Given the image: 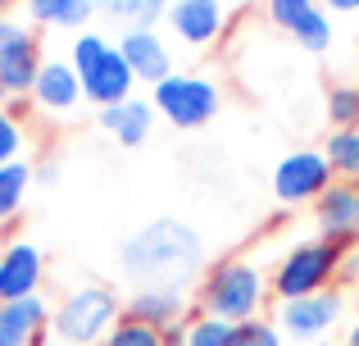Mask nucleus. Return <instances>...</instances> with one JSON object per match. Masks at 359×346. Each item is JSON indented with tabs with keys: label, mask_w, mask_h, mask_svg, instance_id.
Here are the masks:
<instances>
[{
	"label": "nucleus",
	"mask_w": 359,
	"mask_h": 346,
	"mask_svg": "<svg viewBox=\"0 0 359 346\" xmlns=\"http://www.w3.org/2000/svg\"><path fill=\"white\" fill-rule=\"evenodd\" d=\"M123 274L137 283V292H177L182 296L205 274V241L182 219H150L137 228L118 251Z\"/></svg>",
	"instance_id": "f257e3e1"
},
{
	"label": "nucleus",
	"mask_w": 359,
	"mask_h": 346,
	"mask_svg": "<svg viewBox=\"0 0 359 346\" xmlns=\"http://www.w3.org/2000/svg\"><path fill=\"white\" fill-rule=\"evenodd\" d=\"M264 292H269V278H264V269L255 260H245V255L219 260L210 269V278L201 283V314H214L223 324L259 319Z\"/></svg>",
	"instance_id": "f03ea898"
},
{
	"label": "nucleus",
	"mask_w": 359,
	"mask_h": 346,
	"mask_svg": "<svg viewBox=\"0 0 359 346\" xmlns=\"http://www.w3.org/2000/svg\"><path fill=\"white\" fill-rule=\"evenodd\" d=\"M73 69H78V82H82V96L96 100L100 109L109 105H123V100H132V87H137V78H132L128 60H123V51L114 41H105L100 32H82L78 41H73Z\"/></svg>",
	"instance_id": "7ed1b4c3"
},
{
	"label": "nucleus",
	"mask_w": 359,
	"mask_h": 346,
	"mask_svg": "<svg viewBox=\"0 0 359 346\" xmlns=\"http://www.w3.org/2000/svg\"><path fill=\"white\" fill-rule=\"evenodd\" d=\"M118 319H123L118 296L100 283H87V287H73L50 310V333L64 346H100L114 333Z\"/></svg>",
	"instance_id": "20e7f679"
},
{
	"label": "nucleus",
	"mask_w": 359,
	"mask_h": 346,
	"mask_svg": "<svg viewBox=\"0 0 359 346\" xmlns=\"http://www.w3.org/2000/svg\"><path fill=\"white\" fill-rule=\"evenodd\" d=\"M337 269H341V246H337V241H323V237H309V241H296V246L282 255V265L273 269L269 287L278 292V301H300V296L327 292Z\"/></svg>",
	"instance_id": "39448f33"
},
{
	"label": "nucleus",
	"mask_w": 359,
	"mask_h": 346,
	"mask_svg": "<svg viewBox=\"0 0 359 346\" xmlns=\"http://www.w3.org/2000/svg\"><path fill=\"white\" fill-rule=\"evenodd\" d=\"M223 105L219 82L201 73H168L155 87V114H164L173 128H205Z\"/></svg>",
	"instance_id": "423d86ee"
},
{
	"label": "nucleus",
	"mask_w": 359,
	"mask_h": 346,
	"mask_svg": "<svg viewBox=\"0 0 359 346\" xmlns=\"http://www.w3.org/2000/svg\"><path fill=\"white\" fill-rule=\"evenodd\" d=\"M332 182H337V173H332V164H327L323 151H291V155H282L278 169H273V196H278L282 205H309Z\"/></svg>",
	"instance_id": "0eeeda50"
},
{
	"label": "nucleus",
	"mask_w": 359,
	"mask_h": 346,
	"mask_svg": "<svg viewBox=\"0 0 359 346\" xmlns=\"http://www.w3.org/2000/svg\"><path fill=\"white\" fill-rule=\"evenodd\" d=\"M337 319H341V292H332V287L278 305V328H282V338H291V342L327 338V333L337 328Z\"/></svg>",
	"instance_id": "6e6552de"
},
{
	"label": "nucleus",
	"mask_w": 359,
	"mask_h": 346,
	"mask_svg": "<svg viewBox=\"0 0 359 346\" xmlns=\"http://www.w3.org/2000/svg\"><path fill=\"white\" fill-rule=\"evenodd\" d=\"M314 223H318V237L323 241H337V246L355 241V232H359V182H341L337 178L314 201Z\"/></svg>",
	"instance_id": "1a4fd4ad"
},
{
	"label": "nucleus",
	"mask_w": 359,
	"mask_h": 346,
	"mask_svg": "<svg viewBox=\"0 0 359 346\" xmlns=\"http://www.w3.org/2000/svg\"><path fill=\"white\" fill-rule=\"evenodd\" d=\"M118 51H123V60H128V69H132L137 82L159 87V82L173 73V51H168V41L155 27H128V32L118 36Z\"/></svg>",
	"instance_id": "9d476101"
},
{
	"label": "nucleus",
	"mask_w": 359,
	"mask_h": 346,
	"mask_svg": "<svg viewBox=\"0 0 359 346\" xmlns=\"http://www.w3.org/2000/svg\"><path fill=\"white\" fill-rule=\"evenodd\" d=\"M46 260L32 241H9L0 255V301H27L41 292Z\"/></svg>",
	"instance_id": "9b49d317"
},
{
	"label": "nucleus",
	"mask_w": 359,
	"mask_h": 346,
	"mask_svg": "<svg viewBox=\"0 0 359 346\" xmlns=\"http://www.w3.org/2000/svg\"><path fill=\"white\" fill-rule=\"evenodd\" d=\"M223 5L219 0H173L164 14V23L173 27V36H182L187 46H210L223 32Z\"/></svg>",
	"instance_id": "f8f14e48"
},
{
	"label": "nucleus",
	"mask_w": 359,
	"mask_h": 346,
	"mask_svg": "<svg viewBox=\"0 0 359 346\" xmlns=\"http://www.w3.org/2000/svg\"><path fill=\"white\" fill-rule=\"evenodd\" d=\"M32 100L46 114H73L78 100H82L78 69H73L69 60H41V73H36V82H32Z\"/></svg>",
	"instance_id": "ddd939ff"
},
{
	"label": "nucleus",
	"mask_w": 359,
	"mask_h": 346,
	"mask_svg": "<svg viewBox=\"0 0 359 346\" xmlns=\"http://www.w3.org/2000/svg\"><path fill=\"white\" fill-rule=\"evenodd\" d=\"M50 324V305L41 301V292L27 301H0V346H32L46 338Z\"/></svg>",
	"instance_id": "4468645a"
},
{
	"label": "nucleus",
	"mask_w": 359,
	"mask_h": 346,
	"mask_svg": "<svg viewBox=\"0 0 359 346\" xmlns=\"http://www.w3.org/2000/svg\"><path fill=\"white\" fill-rule=\"evenodd\" d=\"M150 124H155V105H150V100H137V96L123 100V105L100 109V128H109L118 146H141L150 137Z\"/></svg>",
	"instance_id": "2eb2a0df"
},
{
	"label": "nucleus",
	"mask_w": 359,
	"mask_h": 346,
	"mask_svg": "<svg viewBox=\"0 0 359 346\" xmlns=\"http://www.w3.org/2000/svg\"><path fill=\"white\" fill-rule=\"evenodd\" d=\"M123 319H137V324H146V328L164 333V328H173V324L187 319V305H182L177 292H137L123 305Z\"/></svg>",
	"instance_id": "dca6fc26"
},
{
	"label": "nucleus",
	"mask_w": 359,
	"mask_h": 346,
	"mask_svg": "<svg viewBox=\"0 0 359 346\" xmlns=\"http://www.w3.org/2000/svg\"><path fill=\"white\" fill-rule=\"evenodd\" d=\"M91 5H96L109 23H118L123 32H128V27H155L159 18L168 14L173 0H91Z\"/></svg>",
	"instance_id": "f3484780"
},
{
	"label": "nucleus",
	"mask_w": 359,
	"mask_h": 346,
	"mask_svg": "<svg viewBox=\"0 0 359 346\" xmlns=\"http://www.w3.org/2000/svg\"><path fill=\"white\" fill-rule=\"evenodd\" d=\"M323 155H327V164H332V173L341 178V182H359V128H337V133H327Z\"/></svg>",
	"instance_id": "a211bd4d"
},
{
	"label": "nucleus",
	"mask_w": 359,
	"mask_h": 346,
	"mask_svg": "<svg viewBox=\"0 0 359 346\" xmlns=\"http://www.w3.org/2000/svg\"><path fill=\"white\" fill-rule=\"evenodd\" d=\"M36 73H41V55H36V41L23 46V51L0 55V87L5 91H32Z\"/></svg>",
	"instance_id": "6ab92c4d"
},
{
	"label": "nucleus",
	"mask_w": 359,
	"mask_h": 346,
	"mask_svg": "<svg viewBox=\"0 0 359 346\" xmlns=\"http://www.w3.org/2000/svg\"><path fill=\"white\" fill-rule=\"evenodd\" d=\"M27 14H32L36 23L82 27L91 14H96V5H91V0H27Z\"/></svg>",
	"instance_id": "aec40b11"
},
{
	"label": "nucleus",
	"mask_w": 359,
	"mask_h": 346,
	"mask_svg": "<svg viewBox=\"0 0 359 346\" xmlns=\"http://www.w3.org/2000/svg\"><path fill=\"white\" fill-rule=\"evenodd\" d=\"M27 182H32V169H27L23 160L14 164H0V223H9L18 214V205H23V192Z\"/></svg>",
	"instance_id": "412c9836"
},
{
	"label": "nucleus",
	"mask_w": 359,
	"mask_h": 346,
	"mask_svg": "<svg viewBox=\"0 0 359 346\" xmlns=\"http://www.w3.org/2000/svg\"><path fill=\"white\" fill-rule=\"evenodd\" d=\"M237 324H223L214 314H191L187 319V346H232Z\"/></svg>",
	"instance_id": "4be33fe9"
},
{
	"label": "nucleus",
	"mask_w": 359,
	"mask_h": 346,
	"mask_svg": "<svg viewBox=\"0 0 359 346\" xmlns=\"http://www.w3.org/2000/svg\"><path fill=\"white\" fill-rule=\"evenodd\" d=\"M291 36H296V46H300V51H309V55L332 51V18H327V9H314V14H309Z\"/></svg>",
	"instance_id": "5701e85b"
},
{
	"label": "nucleus",
	"mask_w": 359,
	"mask_h": 346,
	"mask_svg": "<svg viewBox=\"0 0 359 346\" xmlns=\"http://www.w3.org/2000/svg\"><path fill=\"white\" fill-rule=\"evenodd\" d=\"M327 119L337 128H359V87L355 82H337L327 91Z\"/></svg>",
	"instance_id": "b1692460"
},
{
	"label": "nucleus",
	"mask_w": 359,
	"mask_h": 346,
	"mask_svg": "<svg viewBox=\"0 0 359 346\" xmlns=\"http://www.w3.org/2000/svg\"><path fill=\"white\" fill-rule=\"evenodd\" d=\"M314 9H318V0H269V18H273V27H282V32H296Z\"/></svg>",
	"instance_id": "393cba45"
},
{
	"label": "nucleus",
	"mask_w": 359,
	"mask_h": 346,
	"mask_svg": "<svg viewBox=\"0 0 359 346\" xmlns=\"http://www.w3.org/2000/svg\"><path fill=\"white\" fill-rule=\"evenodd\" d=\"M232 346H282V328L273 319H245L237 324V333H232Z\"/></svg>",
	"instance_id": "a878e982"
},
{
	"label": "nucleus",
	"mask_w": 359,
	"mask_h": 346,
	"mask_svg": "<svg viewBox=\"0 0 359 346\" xmlns=\"http://www.w3.org/2000/svg\"><path fill=\"white\" fill-rule=\"evenodd\" d=\"M100 346H164V333L146 328V324H137V319H118L114 333H109Z\"/></svg>",
	"instance_id": "bb28decb"
},
{
	"label": "nucleus",
	"mask_w": 359,
	"mask_h": 346,
	"mask_svg": "<svg viewBox=\"0 0 359 346\" xmlns=\"http://www.w3.org/2000/svg\"><path fill=\"white\" fill-rule=\"evenodd\" d=\"M23 151V124L14 109H0V164H14Z\"/></svg>",
	"instance_id": "cd10ccee"
},
{
	"label": "nucleus",
	"mask_w": 359,
	"mask_h": 346,
	"mask_svg": "<svg viewBox=\"0 0 359 346\" xmlns=\"http://www.w3.org/2000/svg\"><path fill=\"white\" fill-rule=\"evenodd\" d=\"M36 36L27 32L18 18H0V55H9V51H23V46H32Z\"/></svg>",
	"instance_id": "c85d7f7f"
},
{
	"label": "nucleus",
	"mask_w": 359,
	"mask_h": 346,
	"mask_svg": "<svg viewBox=\"0 0 359 346\" xmlns=\"http://www.w3.org/2000/svg\"><path fill=\"white\" fill-rule=\"evenodd\" d=\"M323 9H332V14H359V0H323Z\"/></svg>",
	"instance_id": "c756f323"
},
{
	"label": "nucleus",
	"mask_w": 359,
	"mask_h": 346,
	"mask_svg": "<svg viewBox=\"0 0 359 346\" xmlns=\"http://www.w3.org/2000/svg\"><path fill=\"white\" fill-rule=\"evenodd\" d=\"M346 346H359V319L351 324V333H346Z\"/></svg>",
	"instance_id": "7c9ffc66"
},
{
	"label": "nucleus",
	"mask_w": 359,
	"mask_h": 346,
	"mask_svg": "<svg viewBox=\"0 0 359 346\" xmlns=\"http://www.w3.org/2000/svg\"><path fill=\"white\" fill-rule=\"evenodd\" d=\"M32 346H64V342H60V338H36Z\"/></svg>",
	"instance_id": "2f4dec72"
},
{
	"label": "nucleus",
	"mask_w": 359,
	"mask_h": 346,
	"mask_svg": "<svg viewBox=\"0 0 359 346\" xmlns=\"http://www.w3.org/2000/svg\"><path fill=\"white\" fill-rule=\"evenodd\" d=\"M9 5H14V0H0V14H5V9H9Z\"/></svg>",
	"instance_id": "473e14b6"
},
{
	"label": "nucleus",
	"mask_w": 359,
	"mask_h": 346,
	"mask_svg": "<svg viewBox=\"0 0 359 346\" xmlns=\"http://www.w3.org/2000/svg\"><path fill=\"white\" fill-rule=\"evenodd\" d=\"M0 100H5V87H0Z\"/></svg>",
	"instance_id": "72a5a7b5"
},
{
	"label": "nucleus",
	"mask_w": 359,
	"mask_h": 346,
	"mask_svg": "<svg viewBox=\"0 0 359 346\" xmlns=\"http://www.w3.org/2000/svg\"><path fill=\"white\" fill-rule=\"evenodd\" d=\"M355 246H359V232H355Z\"/></svg>",
	"instance_id": "f704fd0d"
},
{
	"label": "nucleus",
	"mask_w": 359,
	"mask_h": 346,
	"mask_svg": "<svg viewBox=\"0 0 359 346\" xmlns=\"http://www.w3.org/2000/svg\"><path fill=\"white\" fill-rule=\"evenodd\" d=\"M0 255H5V246H0Z\"/></svg>",
	"instance_id": "c9c22d12"
}]
</instances>
